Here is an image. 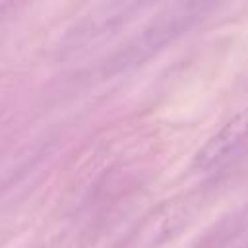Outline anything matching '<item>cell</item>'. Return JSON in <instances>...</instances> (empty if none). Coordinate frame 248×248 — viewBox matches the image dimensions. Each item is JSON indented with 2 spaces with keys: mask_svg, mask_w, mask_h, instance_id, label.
<instances>
[{
  "mask_svg": "<svg viewBox=\"0 0 248 248\" xmlns=\"http://www.w3.org/2000/svg\"><path fill=\"white\" fill-rule=\"evenodd\" d=\"M248 140V108L236 112L223 128H219L196 153L194 169L205 170L221 163Z\"/></svg>",
  "mask_w": 248,
  "mask_h": 248,
  "instance_id": "obj_1",
  "label": "cell"
}]
</instances>
